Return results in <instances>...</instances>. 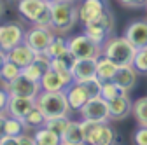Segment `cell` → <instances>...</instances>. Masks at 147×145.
<instances>
[{
    "instance_id": "cell-36",
    "label": "cell",
    "mask_w": 147,
    "mask_h": 145,
    "mask_svg": "<svg viewBox=\"0 0 147 145\" xmlns=\"http://www.w3.org/2000/svg\"><path fill=\"white\" fill-rule=\"evenodd\" d=\"M7 103H9V93L5 89H0V115L7 112Z\"/></svg>"
},
{
    "instance_id": "cell-5",
    "label": "cell",
    "mask_w": 147,
    "mask_h": 145,
    "mask_svg": "<svg viewBox=\"0 0 147 145\" xmlns=\"http://www.w3.org/2000/svg\"><path fill=\"white\" fill-rule=\"evenodd\" d=\"M18 12L32 25L51 28V9L46 0H20Z\"/></svg>"
},
{
    "instance_id": "cell-20",
    "label": "cell",
    "mask_w": 147,
    "mask_h": 145,
    "mask_svg": "<svg viewBox=\"0 0 147 145\" xmlns=\"http://www.w3.org/2000/svg\"><path fill=\"white\" fill-rule=\"evenodd\" d=\"M137 79H138V72L131 66V65H123L117 68L116 75H114V82L123 89L124 93L131 91V89L137 86Z\"/></svg>"
},
{
    "instance_id": "cell-37",
    "label": "cell",
    "mask_w": 147,
    "mask_h": 145,
    "mask_svg": "<svg viewBox=\"0 0 147 145\" xmlns=\"http://www.w3.org/2000/svg\"><path fill=\"white\" fill-rule=\"evenodd\" d=\"M0 145H18V136L2 135L0 136Z\"/></svg>"
},
{
    "instance_id": "cell-7",
    "label": "cell",
    "mask_w": 147,
    "mask_h": 145,
    "mask_svg": "<svg viewBox=\"0 0 147 145\" xmlns=\"http://www.w3.org/2000/svg\"><path fill=\"white\" fill-rule=\"evenodd\" d=\"M67 46H68V52L74 58H98L102 54V47L96 46L93 40H89L86 35H76V37L67 39Z\"/></svg>"
},
{
    "instance_id": "cell-29",
    "label": "cell",
    "mask_w": 147,
    "mask_h": 145,
    "mask_svg": "<svg viewBox=\"0 0 147 145\" xmlns=\"http://www.w3.org/2000/svg\"><path fill=\"white\" fill-rule=\"evenodd\" d=\"M119 95H126V93L123 91V89H121L114 81L102 82V87H100V96H102L105 101L112 100V98H116V96H119Z\"/></svg>"
},
{
    "instance_id": "cell-13",
    "label": "cell",
    "mask_w": 147,
    "mask_h": 145,
    "mask_svg": "<svg viewBox=\"0 0 147 145\" xmlns=\"http://www.w3.org/2000/svg\"><path fill=\"white\" fill-rule=\"evenodd\" d=\"M77 5V14H79V23L88 25L89 21H93L95 17H98L105 9H109L107 0H79Z\"/></svg>"
},
{
    "instance_id": "cell-30",
    "label": "cell",
    "mask_w": 147,
    "mask_h": 145,
    "mask_svg": "<svg viewBox=\"0 0 147 145\" xmlns=\"http://www.w3.org/2000/svg\"><path fill=\"white\" fill-rule=\"evenodd\" d=\"M25 133V124L21 119H16V117H9L5 119V126H4V135L9 136H20Z\"/></svg>"
},
{
    "instance_id": "cell-12",
    "label": "cell",
    "mask_w": 147,
    "mask_h": 145,
    "mask_svg": "<svg viewBox=\"0 0 147 145\" xmlns=\"http://www.w3.org/2000/svg\"><path fill=\"white\" fill-rule=\"evenodd\" d=\"M123 37L135 49H147V17L145 19L131 21L126 26Z\"/></svg>"
},
{
    "instance_id": "cell-32",
    "label": "cell",
    "mask_w": 147,
    "mask_h": 145,
    "mask_svg": "<svg viewBox=\"0 0 147 145\" xmlns=\"http://www.w3.org/2000/svg\"><path fill=\"white\" fill-rule=\"evenodd\" d=\"M131 66L138 72V74H147V49H137Z\"/></svg>"
},
{
    "instance_id": "cell-4",
    "label": "cell",
    "mask_w": 147,
    "mask_h": 145,
    "mask_svg": "<svg viewBox=\"0 0 147 145\" xmlns=\"http://www.w3.org/2000/svg\"><path fill=\"white\" fill-rule=\"evenodd\" d=\"M114 26H116V17H114L112 11L105 9L98 17H95L93 21L84 25V35L89 40H93L96 46L102 47V44L112 35Z\"/></svg>"
},
{
    "instance_id": "cell-18",
    "label": "cell",
    "mask_w": 147,
    "mask_h": 145,
    "mask_svg": "<svg viewBox=\"0 0 147 145\" xmlns=\"http://www.w3.org/2000/svg\"><path fill=\"white\" fill-rule=\"evenodd\" d=\"M35 107V100L33 98H23V96H9V103H7V115L9 117H16V119H23L32 108Z\"/></svg>"
},
{
    "instance_id": "cell-26",
    "label": "cell",
    "mask_w": 147,
    "mask_h": 145,
    "mask_svg": "<svg viewBox=\"0 0 147 145\" xmlns=\"http://www.w3.org/2000/svg\"><path fill=\"white\" fill-rule=\"evenodd\" d=\"M21 121H23V124H25V128L37 130V128H42V126L46 124V115H44L37 107H33Z\"/></svg>"
},
{
    "instance_id": "cell-45",
    "label": "cell",
    "mask_w": 147,
    "mask_h": 145,
    "mask_svg": "<svg viewBox=\"0 0 147 145\" xmlns=\"http://www.w3.org/2000/svg\"><path fill=\"white\" fill-rule=\"evenodd\" d=\"M145 11H147V5H145Z\"/></svg>"
},
{
    "instance_id": "cell-38",
    "label": "cell",
    "mask_w": 147,
    "mask_h": 145,
    "mask_svg": "<svg viewBox=\"0 0 147 145\" xmlns=\"http://www.w3.org/2000/svg\"><path fill=\"white\" fill-rule=\"evenodd\" d=\"M18 145H37L33 136H28V135H20L18 136Z\"/></svg>"
},
{
    "instance_id": "cell-9",
    "label": "cell",
    "mask_w": 147,
    "mask_h": 145,
    "mask_svg": "<svg viewBox=\"0 0 147 145\" xmlns=\"http://www.w3.org/2000/svg\"><path fill=\"white\" fill-rule=\"evenodd\" d=\"M4 89L9 93V96H23V98H33L40 93V84L26 79L25 75H20L18 79L4 84Z\"/></svg>"
},
{
    "instance_id": "cell-23",
    "label": "cell",
    "mask_w": 147,
    "mask_h": 145,
    "mask_svg": "<svg viewBox=\"0 0 147 145\" xmlns=\"http://www.w3.org/2000/svg\"><path fill=\"white\" fill-rule=\"evenodd\" d=\"M39 84H40V91H63V89H65L60 75L53 68H49L46 74L42 75V79L39 81Z\"/></svg>"
},
{
    "instance_id": "cell-41",
    "label": "cell",
    "mask_w": 147,
    "mask_h": 145,
    "mask_svg": "<svg viewBox=\"0 0 147 145\" xmlns=\"http://www.w3.org/2000/svg\"><path fill=\"white\" fill-rule=\"evenodd\" d=\"M4 11H5V7H4V2L0 0V19H2V16H4Z\"/></svg>"
},
{
    "instance_id": "cell-35",
    "label": "cell",
    "mask_w": 147,
    "mask_h": 145,
    "mask_svg": "<svg viewBox=\"0 0 147 145\" xmlns=\"http://www.w3.org/2000/svg\"><path fill=\"white\" fill-rule=\"evenodd\" d=\"M117 2L128 9H144L147 5V0H117Z\"/></svg>"
},
{
    "instance_id": "cell-34",
    "label": "cell",
    "mask_w": 147,
    "mask_h": 145,
    "mask_svg": "<svg viewBox=\"0 0 147 145\" xmlns=\"http://www.w3.org/2000/svg\"><path fill=\"white\" fill-rule=\"evenodd\" d=\"M133 145H147V126H138L131 135Z\"/></svg>"
},
{
    "instance_id": "cell-40",
    "label": "cell",
    "mask_w": 147,
    "mask_h": 145,
    "mask_svg": "<svg viewBox=\"0 0 147 145\" xmlns=\"http://www.w3.org/2000/svg\"><path fill=\"white\" fill-rule=\"evenodd\" d=\"M4 61H5V52H4V51H0V70H2Z\"/></svg>"
},
{
    "instance_id": "cell-43",
    "label": "cell",
    "mask_w": 147,
    "mask_h": 145,
    "mask_svg": "<svg viewBox=\"0 0 147 145\" xmlns=\"http://www.w3.org/2000/svg\"><path fill=\"white\" fill-rule=\"evenodd\" d=\"M67 2H74V4H76V2H79V0H67Z\"/></svg>"
},
{
    "instance_id": "cell-10",
    "label": "cell",
    "mask_w": 147,
    "mask_h": 145,
    "mask_svg": "<svg viewBox=\"0 0 147 145\" xmlns=\"http://www.w3.org/2000/svg\"><path fill=\"white\" fill-rule=\"evenodd\" d=\"M79 112L82 115V121H93V122H107L109 121V107L102 96L89 98Z\"/></svg>"
},
{
    "instance_id": "cell-19",
    "label": "cell",
    "mask_w": 147,
    "mask_h": 145,
    "mask_svg": "<svg viewBox=\"0 0 147 145\" xmlns=\"http://www.w3.org/2000/svg\"><path fill=\"white\" fill-rule=\"evenodd\" d=\"M5 58L23 70L25 66H28V65L35 60V52H33L25 42H21V44H18L16 47H12L11 51H7V52H5Z\"/></svg>"
},
{
    "instance_id": "cell-1",
    "label": "cell",
    "mask_w": 147,
    "mask_h": 145,
    "mask_svg": "<svg viewBox=\"0 0 147 145\" xmlns=\"http://www.w3.org/2000/svg\"><path fill=\"white\" fill-rule=\"evenodd\" d=\"M51 9V30H54L60 35L68 33L74 26L79 23L77 5L67 0H56L49 4Z\"/></svg>"
},
{
    "instance_id": "cell-33",
    "label": "cell",
    "mask_w": 147,
    "mask_h": 145,
    "mask_svg": "<svg viewBox=\"0 0 147 145\" xmlns=\"http://www.w3.org/2000/svg\"><path fill=\"white\" fill-rule=\"evenodd\" d=\"M81 84L86 87V91L89 93V96H91V98H93V96H100V87H102V82H100L96 77L88 79V81H82Z\"/></svg>"
},
{
    "instance_id": "cell-25",
    "label": "cell",
    "mask_w": 147,
    "mask_h": 145,
    "mask_svg": "<svg viewBox=\"0 0 147 145\" xmlns=\"http://www.w3.org/2000/svg\"><path fill=\"white\" fill-rule=\"evenodd\" d=\"M68 52V46H67V39L65 37H54L51 40V44L47 46V49L44 51V54L49 58V60H54V58H60L63 54Z\"/></svg>"
},
{
    "instance_id": "cell-44",
    "label": "cell",
    "mask_w": 147,
    "mask_h": 145,
    "mask_svg": "<svg viewBox=\"0 0 147 145\" xmlns=\"http://www.w3.org/2000/svg\"><path fill=\"white\" fill-rule=\"evenodd\" d=\"M60 145H72V143H65V142H61V143H60Z\"/></svg>"
},
{
    "instance_id": "cell-39",
    "label": "cell",
    "mask_w": 147,
    "mask_h": 145,
    "mask_svg": "<svg viewBox=\"0 0 147 145\" xmlns=\"http://www.w3.org/2000/svg\"><path fill=\"white\" fill-rule=\"evenodd\" d=\"M5 119H7V115H5V114H2V115H0V136L4 135V126H5Z\"/></svg>"
},
{
    "instance_id": "cell-31",
    "label": "cell",
    "mask_w": 147,
    "mask_h": 145,
    "mask_svg": "<svg viewBox=\"0 0 147 145\" xmlns=\"http://www.w3.org/2000/svg\"><path fill=\"white\" fill-rule=\"evenodd\" d=\"M70 122L68 115H60V117H51V119H46V128H49L51 131H54L56 135H63L65 128H67V124Z\"/></svg>"
},
{
    "instance_id": "cell-16",
    "label": "cell",
    "mask_w": 147,
    "mask_h": 145,
    "mask_svg": "<svg viewBox=\"0 0 147 145\" xmlns=\"http://www.w3.org/2000/svg\"><path fill=\"white\" fill-rule=\"evenodd\" d=\"M109 107V119L112 121H123L131 115V100L128 95H119L107 101Z\"/></svg>"
},
{
    "instance_id": "cell-21",
    "label": "cell",
    "mask_w": 147,
    "mask_h": 145,
    "mask_svg": "<svg viewBox=\"0 0 147 145\" xmlns=\"http://www.w3.org/2000/svg\"><path fill=\"white\" fill-rule=\"evenodd\" d=\"M61 142L65 143H72V145H86L84 142V131H82V124L77 121H70L67 124V128L63 131V135L60 136Z\"/></svg>"
},
{
    "instance_id": "cell-6",
    "label": "cell",
    "mask_w": 147,
    "mask_h": 145,
    "mask_svg": "<svg viewBox=\"0 0 147 145\" xmlns=\"http://www.w3.org/2000/svg\"><path fill=\"white\" fill-rule=\"evenodd\" d=\"M81 124H82L86 145H114L117 140V133L107 122L82 121Z\"/></svg>"
},
{
    "instance_id": "cell-24",
    "label": "cell",
    "mask_w": 147,
    "mask_h": 145,
    "mask_svg": "<svg viewBox=\"0 0 147 145\" xmlns=\"http://www.w3.org/2000/svg\"><path fill=\"white\" fill-rule=\"evenodd\" d=\"M33 140H35L37 145H60V143H61L60 135H56L54 131H51L49 128H46V126L35 130Z\"/></svg>"
},
{
    "instance_id": "cell-42",
    "label": "cell",
    "mask_w": 147,
    "mask_h": 145,
    "mask_svg": "<svg viewBox=\"0 0 147 145\" xmlns=\"http://www.w3.org/2000/svg\"><path fill=\"white\" fill-rule=\"evenodd\" d=\"M46 2H47V4H53V2H56V0H46Z\"/></svg>"
},
{
    "instance_id": "cell-8",
    "label": "cell",
    "mask_w": 147,
    "mask_h": 145,
    "mask_svg": "<svg viewBox=\"0 0 147 145\" xmlns=\"http://www.w3.org/2000/svg\"><path fill=\"white\" fill-rule=\"evenodd\" d=\"M56 37L51 28H44V26H37L33 25L30 30L25 32V37H23V42L35 52V54H42L47 46L51 44V40Z\"/></svg>"
},
{
    "instance_id": "cell-2",
    "label": "cell",
    "mask_w": 147,
    "mask_h": 145,
    "mask_svg": "<svg viewBox=\"0 0 147 145\" xmlns=\"http://www.w3.org/2000/svg\"><path fill=\"white\" fill-rule=\"evenodd\" d=\"M35 107L46 115V119L68 115L70 107L63 91H40L35 96Z\"/></svg>"
},
{
    "instance_id": "cell-11",
    "label": "cell",
    "mask_w": 147,
    "mask_h": 145,
    "mask_svg": "<svg viewBox=\"0 0 147 145\" xmlns=\"http://www.w3.org/2000/svg\"><path fill=\"white\" fill-rule=\"evenodd\" d=\"M23 37H25V30L21 25L18 23L0 25V51L4 52L11 51L12 47L23 42Z\"/></svg>"
},
{
    "instance_id": "cell-22",
    "label": "cell",
    "mask_w": 147,
    "mask_h": 145,
    "mask_svg": "<svg viewBox=\"0 0 147 145\" xmlns=\"http://www.w3.org/2000/svg\"><path fill=\"white\" fill-rule=\"evenodd\" d=\"M117 65L112 63L109 58L105 56H100L96 58V79L100 82H107V81H112L114 75H116V72H117Z\"/></svg>"
},
{
    "instance_id": "cell-27",
    "label": "cell",
    "mask_w": 147,
    "mask_h": 145,
    "mask_svg": "<svg viewBox=\"0 0 147 145\" xmlns=\"http://www.w3.org/2000/svg\"><path fill=\"white\" fill-rule=\"evenodd\" d=\"M131 114L135 115L138 126H147V96H142L131 103Z\"/></svg>"
},
{
    "instance_id": "cell-28",
    "label": "cell",
    "mask_w": 147,
    "mask_h": 145,
    "mask_svg": "<svg viewBox=\"0 0 147 145\" xmlns=\"http://www.w3.org/2000/svg\"><path fill=\"white\" fill-rule=\"evenodd\" d=\"M20 75H21V68L5 58V61H4V65H2V70H0V79H2V82L7 84V82L18 79Z\"/></svg>"
},
{
    "instance_id": "cell-3",
    "label": "cell",
    "mask_w": 147,
    "mask_h": 145,
    "mask_svg": "<svg viewBox=\"0 0 147 145\" xmlns=\"http://www.w3.org/2000/svg\"><path fill=\"white\" fill-rule=\"evenodd\" d=\"M135 52H137V49L128 42L124 37H109L102 44V56L109 58L110 61L116 63L117 66L131 65Z\"/></svg>"
},
{
    "instance_id": "cell-17",
    "label": "cell",
    "mask_w": 147,
    "mask_h": 145,
    "mask_svg": "<svg viewBox=\"0 0 147 145\" xmlns=\"http://www.w3.org/2000/svg\"><path fill=\"white\" fill-rule=\"evenodd\" d=\"M49 68H51V60L46 56V54H44V52H42V54H35V60H33L28 66H25V68L21 70V75H25V77L30 79V81L39 82V81L42 79V75L46 74Z\"/></svg>"
},
{
    "instance_id": "cell-14",
    "label": "cell",
    "mask_w": 147,
    "mask_h": 145,
    "mask_svg": "<svg viewBox=\"0 0 147 145\" xmlns=\"http://www.w3.org/2000/svg\"><path fill=\"white\" fill-rule=\"evenodd\" d=\"M63 93L67 96V101H68L70 110H81V108L86 105V101L91 98L89 93L86 91V87L81 82H76V81H74L70 86H67L63 89Z\"/></svg>"
},
{
    "instance_id": "cell-15",
    "label": "cell",
    "mask_w": 147,
    "mask_h": 145,
    "mask_svg": "<svg viewBox=\"0 0 147 145\" xmlns=\"http://www.w3.org/2000/svg\"><path fill=\"white\" fill-rule=\"evenodd\" d=\"M72 77L76 82H82L96 77V60L95 58H77L72 65Z\"/></svg>"
}]
</instances>
